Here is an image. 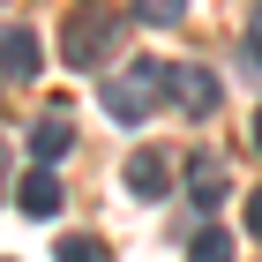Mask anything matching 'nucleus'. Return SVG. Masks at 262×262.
Segmentation results:
<instances>
[{
    "label": "nucleus",
    "instance_id": "9b49d317",
    "mask_svg": "<svg viewBox=\"0 0 262 262\" xmlns=\"http://www.w3.org/2000/svg\"><path fill=\"white\" fill-rule=\"evenodd\" d=\"M180 8H187V0H135L142 23H180Z\"/></svg>",
    "mask_w": 262,
    "mask_h": 262
},
{
    "label": "nucleus",
    "instance_id": "0eeeda50",
    "mask_svg": "<svg viewBox=\"0 0 262 262\" xmlns=\"http://www.w3.org/2000/svg\"><path fill=\"white\" fill-rule=\"evenodd\" d=\"M225 187H232V172H225L210 150H202V158H187V195H195L202 210H217V202H225Z\"/></svg>",
    "mask_w": 262,
    "mask_h": 262
},
{
    "label": "nucleus",
    "instance_id": "ddd939ff",
    "mask_svg": "<svg viewBox=\"0 0 262 262\" xmlns=\"http://www.w3.org/2000/svg\"><path fill=\"white\" fill-rule=\"evenodd\" d=\"M247 53L262 60V8H255V23H247Z\"/></svg>",
    "mask_w": 262,
    "mask_h": 262
},
{
    "label": "nucleus",
    "instance_id": "9d476101",
    "mask_svg": "<svg viewBox=\"0 0 262 262\" xmlns=\"http://www.w3.org/2000/svg\"><path fill=\"white\" fill-rule=\"evenodd\" d=\"M187 262H232V240H225L217 225H210V232H195V247H187Z\"/></svg>",
    "mask_w": 262,
    "mask_h": 262
},
{
    "label": "nucleus",
    "instance_id": "423d86ee",
    "mask_svg": "<svg viewBox=\"0 0 262 262\" xmlns=\"http://www.w3.org/2000/svg\"><path fill=\"white\" fill-rule=\"evenodd\" d=\"M165 187H172V165H165L158 150H135V158H127V195H142V202H158Z\"/></svg>",
    "mask_w": 262,
    "mask_h": 262
},
{
    "label": "nucleus",
    "instance_id": "7ed1b4c3",
    "mask_svg": "<svg viewBox=\"0 0 262 262\" xmlns=\"http://www.w3.org/2000/svg\"><path fill=\"white\" fill-rule=\"evenodd\" d=\"M172 105H180L187 120H210L217 113V75L210 68H172Z\"/></svg>",
    "mask_w": 262,
    "mask_h": 262
},
{
    "label": "nucleus",
    "instance_id": "f03ea898",
    "mask_svg": "<svg viewBox=\"0 0 262 262\" xmlns=\"http://www.w3.org/2000/svg\"><path fill=\"white\" fill-rule=\"evenodd\" d=\"M38 68H45L38 38H30L23 23H8V30H0V75H8V90H30V82H38Z\"/></svg>",
    "mask_w": 262,
    "mask_h": 262
},
{
    "label": "nucleus",
    "instance_id": "39448f33",
    "mask_svg": "<svg viewBox=\"0 0 262 262\" xmlns=\"http://www.w3.org/2000/svg\"><path fill=\"white\" fill-rule=\"evenodd\" d=\"M98 98H105V113H113V120H120V127H135L142 113L158 105V98H150V90H142V82H127V75H113V82H105V90H98Z\"/></svg>",
    "mask_w": 262,
    "mask_h": 262
},
{
    "label": "nucleus",
    "instance_id": "1a4fd4ad",
    "mask_svg": "<svg viewBox=\"0 0 262 262\" xmlns=\"http://www.w3.org/2000/svg\"><path fill=\"white\" fill-rule=\"evenodd\" d=\"M53 262H113V255H105V240H90V232H68V240L53 247Z\"/></svg>",
    "mask_w": 262,
    "mask_h": 262
},
{
    "label": "nucleus",
    "instance_id": "f257e3e1",
    "mask_svg": "<svg viewBox=\"0 0 262 262\" xmlns=\"http://www.w3.org/2000/svg\"><path fill=\"white\" fill-rule=\"evenodd\" d=\"M113 45H120V23L105 15V8H82L75 23H68V68H98V60H113Z\"/></svg>",
    "mask_w": 262,
    "mask_h": 262
},
{
    "label": "nucleus",
    "instance_id": "f8f14e48",
    "mask_svg": "<svg viewBox=\"0 0 262 262\" xmlns=\"http://www.w3.org/2000/svg\"><path fill=\"white\" fill-rule=\"evenodd\" d=\"M247 232H255V240H262V187H255V195H247Z\"/></svg>",
    "mask_w": 262,
    "mask_h": 262
},
{
    "label": "nucleus",
    "instance_id": "4468645a",
    "mask_svg": "<svg viewBox=\"0 0 262 262\" xmlns=\"http://www.w3.org/2000/svg\"><path fill=\"white\" fill-rule=\"evenodd\" d=\"M255 150H262V113H255Z\"/></svg>",
    "mask_w": 262,
    "mask_h": 262
},
{
    "label": "nucleus",
    "instance_id": "20e7f679",
    "mask_svg": "<svg viewBox=\"0 0 262 262\" xmlns=\"http://www.w3.org/2000/svg\"><path fill=\"white\" fill-rule=\"evenodd\" d=\"M15 210H23V217H53V210H60V180H53V165H30V172L15 180Z\"/></svg>",
    "mask_w": 262,
    "mask_h": 262
},
{
    "label": "nucleus",
    "instance_id": "6e6552de",
    "mask_svg": "<svg viewBox=\"0 0 262 262\" xmlns=\"http://www.w3.org/2000/svg\"><path fill=\"white\" fill-rule=\"evenodd\" d=\"M30 158L38 165H60L68 158V113H45V120L30 127Z\"/></svg>",
    "mask_w": 262,
    "mask_h": 262
}]
</instances>
